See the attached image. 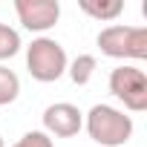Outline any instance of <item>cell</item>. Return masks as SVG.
<instances>
[{
    "label": "cell",
    "instance_id": "6da1fadb",
    "mask_svg": "<svg viewBox=\"0 0 147 147\" xmlns=\"http://www.w3.org/2000/svg\"><path fill=\"white\" fill-rule=\"evenodd\" d=\"M84 127H87L90 138L101 147H124L133 138V130H136L133 118L124 110H115L110 104H95L87 113Z\"/></svg>",
    "mask_w": 147,
    "mask_h": 147
},
{
    "label": "cell",
    "instance_id": "7a4b0ae2",
    "mask_svg": "<svg viewBox=\"0 0 147 147\" xmlns=\"http://www.w3.org/2000/svg\"><path fill=\"white\" fill-rule=\"evenodd\" d=\"M69 66V58H66V49L55 40V38H35L29 46H26V69L29 75L40 84H52L58 81Z\"/></svg>",
    "mask_w": 147,
    "mask_h": 147
},
{
    "label": "cell",
    "instance_id": "3957f363",
    "mask_svg": "<svg viewBox=\"0 0 147 147\" xmlns=\"http://www.w3.org/2000/svg\"><path fill=\"white\" fill-rule=\"evenodd\" d=\"M98 49L107 55V58H130V61H144L147 58V29L144 26H107L98 32L95 38Z\"/></svg>",
    "mask_w": 147,
    "mask_h": 147
},
{
    "label": "cell",
    "instance_id": "277c9868",
    "mask_svg": "<svg viewBox=\"0 0 147 147\" xmlns=\"http://www.w3.org/2000/svg\"><path fill=\"white\" fill-rule=\"evenodd\" d=\"M110 92L124 101L130 113H144L147 110V75L141 66H115L110 72Z\"/></svg>",
    "mask_w": 147,
    "mask_h": 147
},
{
    "label": "cell",
    "instance_id": "5b68a950",
    "mask_svg": "<svg viewBox=\"0 0 147 147\" xmlns=\"http://www.w3.org/2000/svg\"><path fill=\"white\" fill-rule=\"evenodd\" d=\"M84 127V113L75 107V104H69V101H58V104H49L43 110V133L52 138H72V136H78Z\"/></svg>",
    "mask_w": 147,
    "mask_h": 147
},
{
    "label": "cell",
    "instance_id": "8992f818",
    "mask_svg": "<svg viewBox=\"0 0 147 147\" xmlns=\"http://www.w3.org/2000/svg\"><path fill=\"white\" fill-rule=\"evenodd\" d=\"M18 20L29 32H46L61 20V3L58 0H18L15 3Z\"/></svg>",
    "mask_w": 147,
    "mask_h": 147
},
{
    "label": "cell",
    "instance_id": "52a82bcc",
    "mask_svg": "<svg viewBox=\"0 0 147 147\" xmlns=\"http://www.w3.org/2000/svg\"><path fill=\"white\" fill-rule=\"evenodd\" d=\"M95 69H98L95 55H78L75 61L66 66V72H69V78H72L75 87H87L92 81V75H95Z\"/></svg>",
    "mask_w": 147,
    "mask_h": 147
},
{
    "label": "cell",
    "instance_id": "ba28073f",
    "mask_svg": "<svg viewBox=\"0 0 147 147\" xmlns=\"http://www.w3.org/2000/svg\"><path fill=\"white\" fill-rule=\"evenodd\" d=\"M81 12L95 18V20H115L121 12H124V3L121 0H101V3H95V0H81Z\"/></svg>",
    "mask_w": 147,
    "mask_h": 147
},
{
    "label": "cell",
    "instance_id": "9c48e42d",
    "mask_svg": "<svg viewBox=\"0 0 147 147\" xmlns=\"http://www.w3.org/2000/svg\"><path fill=\"white\" fill-rule=\"evenodd\" d=\"M18 95H20V78H18V72L0 63V107L18 101Z\"/></svg>",
    "mask_w": 147,
    "mask_h": 147
},
{
    "label": "cell",
    "instance_id": "30bf717a",
    "mask_svg": "<svg viewBox=\"0 0 147 147\" xmlns=\"http://www.w3.org/2000/svg\"><path fill=\"white\" fill-rule=\"evenodd\" d=\"M20 32L12 29L9 23H0V61H9L20 52Z\"/></svg>",
    "mask_w": 147,
    "mask_h": 147
},
{
    "label": "cell",
    "instance_id": "8fae6325",
    "mask_svg": "<svg viewBox=\"0 0 147 147\" xmlns=\"http://www.w3.org/2000/svg\"><path fill=\"white\" fill-rule=\"evenodd\" d=\"M12 147H55V144H52V138H49L43 130H29V133H23Z\"/></svg>",
    "mask_w": 147,
    "mask_h": 147
},
{
    "label": "cell",
    "instance_id": "7c38bea8",
    "mask_svg": "<svg viewBox=\"0 0 147 147\" xmlns=\"http://www.w3.org/2000/svg\"><path fill=\"white\" fill-rule=\"evenodd\" d=\"M0 147H6V144H3V136H0Z\"/></svg>",
    "mask_w": 147,
    "mask_h": 147
}]
</instances>
